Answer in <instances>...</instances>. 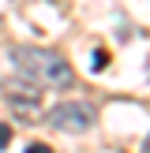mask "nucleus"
Listing matches in <instances>:
<instances>
[{
    "instance_id": "f257e3e1",
    "label": "nucleus",
    "mask_w": 150,
    "mask_h": 153,
    "mask_svg": "<svg viewBox=\"0 0 150 153\" xmlns=\"http://www.w3.org/2000/svg\"><path fill=\"white\" fill-rule=\"evenodd\" d=\"M11 64L19 67V75H26L34 86H68L71 82V64L60 52L34 49V45H19L11 49Z\"/></svg>"
},
{
    "instance_id": "423d86ee",
    "label": "nucleus",
    "mask_w": 150,
    "mask_h": 153,
    "mask_svg": "<svg viewBox=\"0 0 150 153\" xmlns=\"http://www.w3.org/2000/svg\"><path fill=\"white\" fill-rule=\"evenodd\" d=\"M142 153H150V138H146V146H142Z\"/></svg>"
},
{
    "instance_id": "39448f33",
    "label": "nucleus",
    "mask_w": 150,
    "mask_h": 153,
    "mask_svg": "<svg viewBox=\"0 0 150 153\" xmlns=\"http://www.w3.org/2000/svg\"><path fill=\"white\" fill-rule=\"evenodd\" d=\"M26 153H52V149L45 146V142H34V146H26Z\"/></svg>"
},
{
    "instance_id": "20e7f679",
    "label": "nucleus",
    "mask_w": 150,
    "mask_h": 153,
    "mask_svg": "<svg viewBox=\"0 0 150 153\" xmlns=\"http://www.w3.org/2000/svg\"><path fill=\"white\" fill-rule=\"evenodd\" d=\"M8 142H11V127H8V123H0V149H4Z\"/></svg>"
},
{
    "instance_id": "7ed1b4c3",
    "label": "nucleus",
    "mask_w": 150,
    "mask_h": 153,
    "mask_svg": "<svg viewBox=\"0 0 150 153\" xmlns=\"http://www.w3.org/2000/svg\"><path fill=\"white\" fill-rule=\"evenodd\" d=\"M105 64H109V52H101V49H98V52H94V64H90V67H94V71H101Z\"/></svg>"
},
{
    "instance_id": "f03ea898",
    "label": "nucleus",
    "mask_w": 150,
    "mask_h": 153,
    "mask_svg": "<svg viewBox=\"0 0 150 153\" xmlns=\"http://www.w3.org/2000/svg\"><path fill=\"white\" fill-rule=\"evenodd\" d=\"M49 123L56 131H68V134H86L98 123V112L86 101H60L56 108H49Z\"/></svg>"
}]
</instances>
